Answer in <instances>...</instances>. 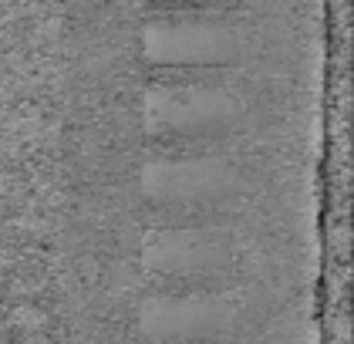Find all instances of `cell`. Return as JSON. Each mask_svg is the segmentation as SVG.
I'll return each mask as SVG.
<instances>
[{"label": "cell", "instance_id": "7a4b0ae2", "mask_svg": "<svg viewBox=\"0 0 354 344\" xmlns=\"http://www.w3.org/2000/svg\"><path fill=\"white\" fill-rule=\"evenodd\" d=\"M145 51L156 64L169 68H219L236 57L240 34L206 10H176L149 24Z\"/></svg>", "mask_w": 354, "mask_h": 344}, {"label": "cell", "instance_id": "5b68a950", "mask_svg": "<svg viewBox=\"0 0 354 344\" xmlns=\"http://www.w3.org/2000/svg\"><path fill=\"white\" fill-rule=\"evenodd\" d=\"M236 172L223 159H162L152 162L145 185L149 196L159 203L192 206V203H209L226 192H233Z\"/></svg>", "mask_w": 354, "mask_h": 344}, {"label": "cell", "instance_id": "3957f363", "mask_svg": "<svg viewBox=\"0 0 354 344\" xmlns=\"http://www.w3.org/2000/svg\"><path fill=\"white\" fill-rule=\"evenodd\" d=\"M233 324V304L219 293H156L142 307V334L152 344H203Z\"/></svg>", "mask_w": 354, "mask_h": 344}, {"label": "cell", "instance_id": "277c9868", "mask_svg": "<svg viewBox=\"0 0 354 344\" xmlns=\"http://www.w3.org/2000/svg\"><path fill=\"white\" fill-rule=\"evenodd\" d=\"M230 260V237L213 223L162 230L149 246V264L172 277H209Z\"/></svg>", "mask_w": 354, "mask_h": 344}, {"label": "cell", "instance_id": "6da1fadb", "mask_svg": "<svg viewBox=\"0 0 354 344\" xmlns=\"http://www.w3.org/2000/svg\"><path fill=\"white\" fill-rule=\"evenodd\" d=\"M145 108L149 132L162 138H209L230 132L240 118L236 95L209 81H156Z\"/></svg>", "mask_w": 354, "mask_h": 344}]
</instances>
